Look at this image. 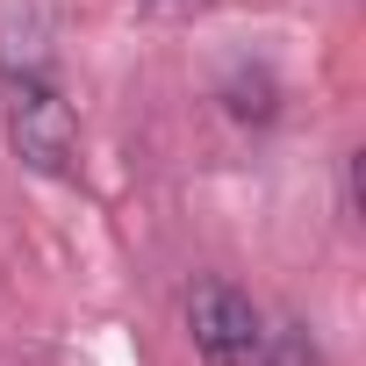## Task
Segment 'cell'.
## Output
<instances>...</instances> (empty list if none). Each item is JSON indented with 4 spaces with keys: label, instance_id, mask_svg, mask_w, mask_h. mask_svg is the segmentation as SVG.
Listing matches in <instances>:
<instances>
[{
    "label": "cell",
    "instance_id": "cell-3",
    "mask_svg": "<svg viewBox=\"0 0 366 366\" xmlns=\"http://www.w3.org/2000/svg\"><path fill=\"white\" fill-rule=\"evenodd\" d=\"M252 366H323V352H316V337H309L302 323H273V330L259 337Z\"/></svg>",
    "mask_w": 366,
    "mask_h": 366
},
{
    "label": "cell",
    "instance_id": "cell-1",
    "mask_svg": "<svg viewBox=\"0 0 366 366\" xmlns=\"http://www.w3.org/2000/svg\"><path fill=\"white\" fill-rule=\"evenodd\" d=\"M8 144L44 179L79 172V122H72L65 94L51 86V72H8Z\"/></svg>",
    "mask_w": 366,
    "mask_h": 366
},
{
    "label": "cell",
    "instance_id": "cell-2",
    "mask_svg": "<svg viewBox=\"0 0 366 366\" xmlns=\"http://www.w3.org/2000/svg\"><path fill=\"white\" fill-rule=\"evenodd\" d=\"M187 337H194V352L209 366H252V352L266 337V316L230 280H194V295H187Z\"/></svg>",
    "mask_w": 366,
    "mask_h": 366
},
{
    "label": "cell",
    "instance_id": "cell-4",
    "mask_svg": "<svg viewBox=\"0 0 366 366\" xmlns=\"http://www.w3.org/2000/svg\"><path fill=\"white\" fill-rule=\"evenodd\" d=\"M151 8H202V0H151Z\"/></svg>",
    "mask_w": 366,
    "mask_h": 366
}]
</instances>
